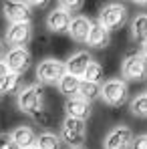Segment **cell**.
I'll return each instance as SVG.
<instances>
[{"instance_id":"6da1fadb","label":"cell","mask_w":147,"mask_h":149,"mask_svg":"<svg viewBox=\"0 0 147 149\" xmlns=\"http://www.w3.org/2000/svg\"><path fill=\"white\" fill-rule=\"evenodd\" d=\"M16 105L24 115H34L36 111H40L45 107V87L40 83H32L20 89V93L16 95Z\"/></svg>"},{"instance_id":"7a4b0ae2","label":"cell","mask_w":147,"mask_h":149,"mask_svg":"<svg viewBox=\"0 0 147 149\" xmlns=\"http://www.w3.org/2000/svg\"><path fill=\"white\" fill-rule=\"evenodd\" d=\"M61 139L69 145V149H83L87 141V121L65 117L61 123Z\"/></svg>"},{"instance_id":"3957f363","label":"cell","mask_w":147,"mask_h":149,"mask_svg":"<svg viewBox=\"0 0 147 149\" xmlns=\"http://www.w3.org/2000/svg\"><path fill=\"white\" fill-rule=\"evenodd\" d=\"M123 81L127 83H143L147 81V58L141 52H129L125 54L121 63Z\"/></svg>"},{"instance_id":"277c9868","label":"cell","mask_w":147,"mask_h":149,"mask_svg":"<svg viewBox=\"0 0 147 149\" xmlns=\"http://www.w3.org/2000/svg\"><path fill=\"white\" fill-rule=\"evenodd\" d=\"M97 22L103 28H107L109 32L111 30H119L127 22V8L123 4H119V2H109V4L101 6Z\"/></svg>"},{"instance_id":"5b68a950","label":"cell","mask_w":147,"mask_h":149,"mask_svg":"<svg viewBox=\"0 0 147 149\" xmlns=\"http://www.w3.org/2000/svg\"><path fill=\"white\" fill-rule=\"evenodd\" d=\"M101 99L109 107H121L129 101V85L123 79H109L101 87Z\"/></svg>"},{"instance_id":"8992f818","label":"cell","mask_w":147,"mask_h":149,"mask_svg":"<svg viewBox=\"0 0 147 149\" xmlns=\"http://www.w3.org/2000/svg\"><path fill=\"white\" fill-rule=\"evenodd\" d=\"M65 74H67V67L59 58H45L36 67V79L40 85H56L59 87V83Z\"/></svg>"},{"instance_id":"52a82bcc","label":"cell","mask_w":147,"mask_h":149,"mask_svg":"<svg viewBox=\"0 0 147 149\" xmlns=\"http://www.w3.org/2000/svg\"><path fill=\"white\" fill-rule=\"evenodd\" d=\"M133 139H135V135L127 125H117L105 135L103 149H131Z\"/></svg>"},{"instance_id":"ba28073f","label":"cell","mask_w":147,"mask_h":149,"mask_svg":"<svg viewBox=\"0 0 147 149\" xmlns=\"http://www.w3.org/2000/svg\"><path fill=\"white\" fill-rule=\"evenodd\" d=\"M4 63H6L10 73L22 77L32 65V54L28 49H8L6 56H4Z\"/></svg>"},{"instance_id":"9c48e42d","label":"cell","mask_w":147,"mask_h":149,"mask_svg":"<svg viewBox=\"0 0 147 149\" xmlns=\"http://www.w3.org/2000/svg\"><path fill=\"white\" fill-rule=\"evenodd\" d=\"M4 18L10 24H32V10L26 6V2H4L2 4Z\"/></svg>"},{"instance_id":"30bf717a","label":"cell","mask_w":147,"mask_h":149,"mask_svg":"<svg viewBox=\"0 0 147 149\" xmlns=\"http://www.w3.org/2000/svg\"><path fill=\"white\" fill-rule=\"evenodd\" d=\"M30 40H32V24H10L6 28L4 42L10 49H26Z\"/></svg>"},{"instance_id":"8fae6325","label":"cell","mask_w":147,"mask_h":149,"mask_svg":"<svg viewBox=\"0 0 147 149\" xmlns=\"http://www.w3.org/2000/svg\"><path fill=\"white\" fill-rule=\"evenodd\" d=\"M71 14H67L63 8H52L47 16V28L54 34H69L71 30Z\"/></svg>"},{"instance_id":"7c38bea8","label":"cell","mask_w":147,"mask_h":149,"mask_svg":"<svg viewBox=\"0 0 147 149\" xmlns=\"http://www.w3.org/2000/svg\"><path fill=\"white\" fill-rule=\"evenodd\" d=\"M93 63V56L87 52V50H77L73 52L69 58H67V63H65V67H67V73L73 74V77H85L87 73V69H89V65Z\"/></svg>"},{"instance_id":"4fadbf2b","label":"cell","mask_w":147,"mask_h":149,"mask_svg":"<svg viewBox=\"0 0 147 149\" xmlns=\"http://www.w3.org/2000/svg\"><path fill=\"white\" fill-rule=\"evenodd\" d=\"M65 113H67V117L87 121L93 113V107H91L89 101L81 99V97H71V99L65 101Z\"/></svg>"},{"instance_id":"5bb4252c","label":"cell","mask_w":147,"mask_h":149,"mask_svg":"<svg viewBox=\"0 0 147 149\" xmlns=\"http://www.w3.org/2000/svg\"><path fill=\"white\" fill-rule=\"evenodd\" d=\"M91 28H93L91 18L85 16V14H79V16H73V20H71V30H69V34H71V38H73L75 42L83 45V42L89 40Z\"/></svg>"},{"instance_id":"9a60e30c","label":"cell","mask_w":147,"mask_h":149,"mask_svg":"<svg viewBox=\"0 0 147 149\" xmlns=\"http://www.w3.org/2000/svg\"><path fill=\"white\" fill-rule=\"evenodd\" d=\"M129 34L131 40H135L137 45H143L147 40V14H135V18L129 22Z\"/></svg>"},{"instance_id":"2e32d148","label":"cell","mask_w":147,"mask_h":149,"mask_svg":"<svg viewBox=\"0 0 147 149\" xmlns=\"http://www.w3.org/2000/svg\"><path fill=\"white\" fill-rule=\"evenodd\" d=\"M109 42H111V32L107 28H103L99 22H93V28H91V34H89L87 45L91 49H107Z\"/></svg>"},{"instance_id":"e0dca14e","label":"cell","mask_w":147,"mask_h":149,"mask_svg":"<svg viewBox=\"0 0 147 149\" xmlns=\"http://www.w3.org/2000/svg\"><path fill=\"white\" fill-rule=\"evenodd\" d=\"M10 135H12V139L18 143V147H20V149H26V147L36 145V133L32 131V127L20 125V127H16Z\"/></svg>"},{"instance_id":"ac0fdd59","label":"cell","mask_w":147,"mask_h":149,"mask_svg":"<svg viewBox=\"0 0 147 149\" xmlns=\"http://www.w3.org/2000/svg\"><path fill=\"white\" fill-rule=\"evenodd\" d=\"M81 81L83 79H79V77H73V74H65L63 79H61V83H59V91L67 97V99H71V97H77L79 95V87H81Z\"/></svg>"},{"instance_id":"d6986e66","label":"cell","mask_w":147,"mask_h":149,"mask_svg":"<svg viewBox=\"0 0 147 149\" xmlns=\"http://www.w3.org/2000/svg\"><path fill=\"white\" fill-rule=\"evenodd\" d=\"M63 139L61 135L52 133V131H42L36 135V147L38 149H61Z\"/></svg>"},{"instance_id":"ffe728a7","label":"cell","mask_w":147,"mask_h":149,"mask_svg":"<svg viewBox=\"0 0 147 149\" xmlns=\"http://www.w3.org/2000/svg\"><path fill=\"white\" fill-rule=\"evenodd\" d=\"M101 83H91V81H81V87H79V95L77 97H81V99L85 101H95L101 97Z\"/></svg>"},{"instance_id":"44dd1931","label":"cell","mask_w":147,"mask_h":149,"mask_svg":"<svg viewBox=\"0 0 147 149\" xmlns=\"http://www.w3.org/2000/svg\"><path fill=\"white\" fill-rule=\"evenodd\" d=\"M20 81L22 77L20 74H14V73H8L2 81H0V87L4 91V95H12V93H20Z\"/></svg>"},{"instance_id":"7402d4cb","label":"cell","mask_w":147,"mask_h":149,"mask_svg":"<svg viewBox=\"0 0 147 149\" xmlns=\"http://www.w3.org/2000/svg\"><path fill=\"white\" fill-rule=\"evenodd\" d=\"M129 111H131V115H135L139 119H147V93L137 95L129 103Z\"/></svg>"},{"instance_id":"603a6c76","label":"cell","mask_w":147,"mask_h":149,"mask_svg":"<svg viewBox=\"0 0 147 149\" xmlns=\"http://www.w3.org/2000/svg\"><path fill=\"white\" fill-rule=\"evenodd\" d=\"M32 121L36 125H40V127H50V125L54 123V113L50 109H47V107H42L40 111H36L32 115Z\"/></svg>"},{"instance_id":"cb8c5ba5","label":"cell","mask_w":147,"mask_h":149,"mask_svg":"<svg viewBox=\"0 0 147 149\" xmlns=\"http://www.w3.org/2000/svg\"><path fill=\"white\" fill-rule=\"evenodd\" d=\"M101 77H103V67L99 65L97 61H93L91 65H89V69H87V73L83 77V81H91V83H99L101 81Z\"/></svg>"},{"instance_id":"d4e9b609","label":"cell","mask_w":147,"mask_h":149,"mask_svg":"<svg viewBox=\"0 0 147 149\" xmlns=\"http://www.w3.org/2000/svg\"><path fill=\"white\" fill-rule=\"evenodd\" d=\"M83 6H85V2L83 0H65V2H59V8H63L67 14H77L79 16V12L83 10Z\"/></svg>"},{"instance_id":"484cf974","label":"cell","mask_w":147,"mask_h":149,"mask_svg":"<svg viewBox=\"0 0 147 149\" xmlns=\"http://www.w3.org/2000/svg\"><path fill=\"white\" fill-rule=\"evenodd\" d=\"M0 149H20L10 133H0Z\"/></svg>"},{"instance_id":"4316f807","label":"cell","mask_w":147,"mask_h":149,"mask_svg":"<svg viewBox=\"0 0 147 149\" xmlns=\"http://www.w3.org/2000/svg\"><path fill=\"white\" fill-rule=\"evenodd\" d=\"M131 149H147V135H137V137L133 139Z\"/></svg>"},{"instance_id":"83f0119b","label":"cell","mask_w":147,"mask_h":149,"mask_svg":"<svg viewBox=\"0 0 147 149\" xmlns=\"http://www.w3.org/2000/svg\"><path fill=\"white\" fill-rule=\"evenodd\" d=\"M8 73H10V71H8L6 63H4V61H0V81H2V79H4V77H6Z\"/></svg>"},{"instance_id":"f1b7e54d","label":"cell","mask_w":147,"mask_h":149,"mask_svg":"<svg viewBox=\"0 0 147 149\" xmlns=\"http://www.w3.org/2000/svg\"><path fill=\"white\" fill-rule=\"evenodd\" d=\"M26 6L32 10V8H45L47 6V2H26Z\"/></svg>"},{"instance_id":"f546056e","label":"cell","mask_w":147,"mask_h":149,"mask_svg":"<svg viewBox=\"0 0 147 149\" xmlns=\"http://www.w3.org/2000/svg\"><path fill=\"white\" fill-rule=\"evenodd\" d=\"M6 52H8V50H6V42H4V40L0 38V61H4V56H6Z\"/></svg>"},{"instance_id":"4dcf8cb0","label":"cell","mask_w":147,"mask_h":149,"mask_svg":"<svg viewBox=\"0 0 147 149\" xmlns=\"http://www.w3.org/2000/svg\"><path fill=\"white\" fill-rule=\"evenodd\" d=\"M141 54H143V56L147 58V40L143 42V45H141Z\"/></svg>"},{"instance_id":"1f68e13d","label":"cell","mask_w":147,"mask_h":149,"mask_svg":"<svg viewBox=\"0 0 147 149\" xmlns=\"http://www.w3.org/2000/svg\"><path fill=\"white\" fill-rule=\"evenodd\" d=\"M137 6H145L147 8V2H137Z\"/></svg>"},{"instance_id":"d6a6232c","label":"cell","mask_w":147,"mask_h":149,"mask_svg":"<svg viewBox=\"0 0 147 149\" xmlns=\"http://www.w3.org/2000/svg\"><path fill=\"white\" fill-rule=\"evenodd\" d=\"M2 97H4V91H2V87H0V101H2Z\"/></svg>"},{"instance_id":"836d02e7","label":"cell","mask_w":147,"mask_h":149,"mask_svg":"<svg viewBox=\"0 0 147 149\" xmlns=\"http://www.w3.org/2000/svg\"><path fill=\"white\" fill-rule=\"evenodd\" d=\"M26 149H38V147H36V145H32V147H26Z\"/></svg>"}]
</instances>
